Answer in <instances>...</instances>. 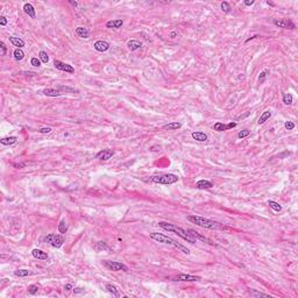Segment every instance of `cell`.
<instances>
[{
  "label": "cell",
  "instance_id": "cell-1",
  "mask_svg": "<svg viewBox=\"0 0 298 298\" xmlns=\"http://www.w3.org/2000/svg\"><path fill=\"white\" fill-rule=\"evenodd\" d=\"M158 226L162 227L163 229L168 231V232L175 233V234H177L178 237H182L183 240H185V241H187V242H190V243L197 242V240L192 237L190 233L187 232L185 229H183L182 227H179V226L175 225V224H170V222H166V221H160L158 222Z\"/></svg>",
  "mask_w": 298,
  "mask_h": 298
},
{
  "label": "cell",
  "instance_id": "cell-2",
  "mask_svg": "<svg viewBox=\"0 0 298 298\" xmlns=\"http://www.w3.org/2000/svg\"><path fill=\"white\" fill-rule=\"evenodd\" d=\"M187 219L189 221H191L192 224H196L197 226H200L203 228H210V229H216V228L221 227V225L219 222L207 219L204 217H199V216H187Z\"/></svg>",
  "mask_w": 298,
  "mask_h": 298
},
{
  "label": "cell",
  "instance_id": "cell-3",
  "mask_svg": "<svg viewBox=\"0 0 298 298\" xmlns=\"http://www.w3.org/2000/svg\"><path fill=\"white\" fill-rule=\"evenodd\" d=\"M150 181L157 184H164V185H169V184H174V183L178 182V177L174 174H164V175H155V176L150 177Z\"/></svg>",
  "mask_w": 298,
  "mask_h": 298
},
{
  "label": "cell",
  "instance_id": "cell-4",
  "mask_svg": "<svg viewBox=\"0 0 298 298\" xmlns=\"http://www.w3.org/2000/svg\"><path fill=\"white\" fill-rule=\"evenodd\" d=\"M64 241H65V240H64L63 234H52V233H51V234H48V235L44 237V242L55 248L62 247Z\"/></svg>",
  "mask_w": 298,
  "mask_h": 298
},
{
  "label": "cell",
  "instance_id": "cell-5",
  "mask_svg": "<svg viewBox=\"0 0 298 298\" xmlns=\"http://www.w3.org/2000/svg\"><path fill=\"white\" fill-rule=\"evenodd\" d=\"M149 237H150V239L155 240V241H157V242L170 245V246H174V247H176L177 243H178L177 241H175L174 239L167 237V235H164V234H161V233H150Z\"/></svg>",
  "mask_w": 298,
  "mask_h": 298
},
{
  "label": "cell",
  "instance_id": "cell-6",
  "mask_svg": "<svg viewBox=\"0 0 298 298\" xmlns=\"http://www.w3.org/2000/svg\"><path fill=\"white\" fill-rule=\"evenodd\" d=\"M104 266L112 271H128V267L126 264H124L121 262H118V261H104Z\"/></svg>",
  "mask_w": 298,
  "mask_h": 298
},
{
  "label": "cell",
  "instance_id": "cell-7",
  "mask_svg": "<svg viewBox=\"0 0 298 298\" xmlns=\"http://www.w3.org/2000/svg\"><path fill=\"white\" fill-rule=\"evenodd\" d=\"M172 281H178V282H196V281H200L202 278L199 276H192L189 274H181L177 275L175 277H171Z\"/></svg>",
  "mask_w": 298,
  "mask_h": 298
},
{
  "label": "cell",
  "instance_id": "cell-8",
  "mask_svg": "<svg viewBox=\"0 0 298 298\" xmlns=\"http://www.w3.org/2000/svg\"><path fill=\"white\" fill-rule=\"evenodd\" d=\"M274 23H275V26H277L279 28H284V29H295L296 28V25L291 20H288V19H284V20L275 19Z\"/></svg>",
  "mask_w": 298,
  "mask_h": 298
},
{
  "label": "cell",
  "instance_id": "cell-9",
  "mask_svg": "<svg viewBox=\"0 0 298 298\" xmlns=\"http://www.w3.org/2000/svg\"><path fill=\"white\" fill-rule=\"evenodd\" d=\"M54 65H55L56 69L61 71H65V72H69V73H73L75 72V69L72 68V65L70 64H66V63H63V62L58 61V60H55L54 61Z\"/></svg>",
  "mask_w": 298,
  "mask_h": 298
},
{
  "label": "cell",
  "instance_id": "cell-10",
  "mask_svg": "<svg viewBox=\"0 0 298 298\" xmlns=\"http://www.w3.org/2000/svg\"><path fill=\"white\" fill-rule=\"evenodd\" d=\"M113 155H114V150H112V149H104V150H100V152L97 154L96 158L100 160V161H107V160L112 158Z\"/></svg>",
  "mask_w": 298,
  "mask_h": 298
},
{
  "label": "cell",
  "instance_id": "cell-11",
  "mask_svg": "<svg viewBox=\"0 0 298 298\" xmlns=\"http://www.w3.org/2000/svg\"><path fill=\"white\" fill-rule=\"evenodd\" d=\"M93 48H94L97 51H99V52H105V51H107L110 49V43H108L107 41L99 40L93 44Z\"/></svg>",
  "mask_w": 298,
  "mask_h": 298
},
{
  "label": "cell",
  "instance_id": "cell-12",
  "mask_svg": "<svg viewBox=\"0 0 298 298\" xmlns=\"http://www.w3.org/2000/svg\"><path fill=\"white\" fill-rule=\"evenodd\" d=\"M124 25V21L121 19H116V20H110L106 22L107 28H113V29H119Z\"/></svg>",
  "mask_w": 298,
  "mask_h": 298
},
{
  "label": "cell",
  "instance_id": "cell-13",
  "mask_svg": "<svg viewBox=\"0 0 298 298\" xmlns=\"http://www.w3.org/2000/svg\"><path fill=\"white\" fill-rule=\"evenodd\" d=\"M196 187L199 189V190H205V189H211L213 187V183L210 182V181H206V179H200L196 183Z\"/></svg>",
  "mask_w": 298,
  "mask_h": 298
},
{
  "label": "cell",
  "instance_id": "cell-14",
  "mask_svg": "<svg viewBox=\"0 0 298 298\" xmlns=\"http://www.w3.org/2000/svg\"><path fill=\"white\" fill-rule=\"evenodd\" d=\"M31 254H33L34 258H39V260H48V254L46 252H43V250H41V249H37V248L33 249Z\"/></svg>",
  "mask_w": 298,
  "mask_h": 298
},
{
  "label": "cell",
  "instance_id": "cell-15",
  "mask_svg": "<svg viewBox=\"0 0 298 298\" xmlns=\"http://www.w3.org/2000/svg\"><path fill=\"white\" fill-rule=\"evenodd\" d=\"M23 10H25L26 14H28V16H31V19H35L36 18V13H35V8L31 4H25L23 5Z\"/></svg>",
  "mask_w": 298,
  "mask_h": 298
},
{
  "label": "cell",
  "instance_id": "cell-16",
  "mask_svg": "<svg viewBox=\"0 0 298 298\" xmlns=\"http://www.w3.org/2000/svg\"><path fill=\"white\" fill-rule=\"evenodd\" d=\"M76 34L82 39H89L90 37V31L85 27H77Z\"/></svg>",
  "mask_w": 298,
  "mask_h": 298
},
{
  "label": "cell",
  "instance_id": "cell-17",
  "mask_svg": "<svg viewBox=\"0 0 298 298\" xmlns=\"http://www.w3.org/2000/svg\"><path fill=\"white\" fill-rule=\"evenodd\" d=\"M191 136L192 139L196 140V141H199V142L207 141V135L204 132H193L191 134Z\"/></svg>",
  "mask_w": 298,
  "mask_h": 298
},
{
  "label": "cell",
  "instance_id": "cell-18",
  "mask_svg": "<svg viewBox=\"0 0 298 298\" xmlns=\"http://www.w3.org/2000/svg\"><path fill=\"white\" fill-rule=\"evenodd\" d=\"M141 46H142V43L137 40H131L127 42V48H128L131 51H135V50H137V49H140Z\"/></svg>",
  "mask_w": 298,
  "mask_h": 298
},
{
  "label": "cell",
  "instance_id": "cell-19",
  "mask_svg": "<svg viewBox=\"0 0 298 298\" xmlns=\"http://www.w3.org/2000/svg\"><path fill=\"white\" fill-rule=\"evenodd\" d=\"M42 93L47 97H60L62 94V92L58 89H44Z\"/></svg>",
  "mask_w": 298,
  "mask_h": 298
},
{
  "label": "cell",
  "instance_id": "cell-20",
  "mask_svg": "<svg viewBox=\"0 0 298 298\" xmlns=\"http://www.w3.org/2000/svg\"><path fill=\"white\" fill-rule=\"evenodd\" d=\"M93 249L97 250V252H104V250H110V247L106 242L104 241H98L93 245Z\"/></svg>",
  "mask_w": 298,
  "mask_h": 298
},
{
  "label": "cell",
  "instance_id": "cell-21",
  "mask_svg": "<svg viewBox=\"0 0 298 298\" xmlns=\"http://www.w3.org/2000/svg\"><path fill=\"white\" fill-rule=\"evenodd\" d=\"M0 142H1V145H4V146H12V145H14V143L18 142V137L16 136L2 137V139L0 140Z\"/></svg>",
  "mask_w": 298,
  "mask_h": 298
},
{
  "label": "cell",
  "instance_id": "cell-22",
  "mask_svg": "<svg viewBox=\"0 0 298 298\" xmlns=\"http://www.w3.org/2000/svg\"><path fill=\"white\" fill-rule=\"evenodd\" d=\"M270 116H271V111H270V110H267L266 112H263L262 114H261V116L258 118V125H263L264 122L268 121V120L270 119Z\"/></svg>",
  "mask_w": 298,
  "mask_h": 298
},
{
  "label": "cell",
  "instance_id": "cell-23",
  "mask_svg": "<svg viewBox=\"0 0 298 298\" xmlns=\"http://www.w3.org/2000/svg\"><path fill=\"white\" fill-rule=\"evenodd\" d=\"M182 127V124L181 122H170V124H168V125H164L163 126V129H166V131H177V129H179Z\"/></svg>",
  "mask_w": 298,
  "mask_h": 298
},
{
  "label": "cell",
  "instance_id": "cell-24",
  "mask_svg": "<svg viewBox=\"0 0 298 298\" xmlns=\"http://www.w3.org/2000/svg\"><path fill=\"white\" fill-rule=\"evenodd\" d=\"M187 232L190 233V234H191L192 237H195L196 240H200V241H205V242L211 243V242H210V240H208L207 237H203V235H200V234H199V233H198V232H196L195 229H189Z\"/></svg>",
  "mask_w": 298,
  "mask_h": 298
},
{
  "label": "cell",
  "instance_id": "cell-25",
  "mask_svg": "<svg viewBox=\"0 0 298 298\" xmlns=\"http://www.w3.org/2000/svg\"><path fill=\"white\" fill-rule=\"evenodd\" d=\"M10 41L12 42V44L13 46L18 47V48H22V47H25V42L21 40V39H19V37H14V36H10Z\"/></svg>",
  "mask_w": 298,
  "mask_h": 298
},
{
  "label": "cell",
  "instance_id": "cell-26",
  "mask_svg": "<svg viewBox=\"0 0 298 298\" xmlns=\"http://www.w3.org/2000/svg\"><path fill=\"white\" fill-rule=\"evenodd\" d=\"M106 290L110 293H112V296H114V297H119V296H120L119 290H118L115 285H113V284H110V283L106 284Z\"/></svg>",
  "mask_w": 298,
  "mask_h": 298
},
{
  "label": "cell",
  "instance_id": "cell-27",
  "mask_svg": "<svg viewBox=\"0 0 298 298\" xmlns=\"http://www.w3.org/2000/svg\"><path fill=\"white\" fill-rule=\"evenodd\" d=\"M13 56H14L15 61H21V60H23V57H25V52H23L22 49H20V48H16L15 50L13 51Z\"/></svg>",
  "mask_w": 298,
  "mask_h": 298
},
{
  "label": "cell",
  "instance_id": "cell-28",
  "mask_svg": "<svg viewBox=\"0 0 298 298\" xmlns=\"http://www.w3.org/2000/svg\"><path fill=\"white\" fill-rule=\"evenodd\" d=\"M268 204H269V206L271 207V208H273L275 212H281V211H282V206H281V205H279V204H278L277 202H274V200H269V202H268Z\"/></svg>",
  "mask_w": 298,
  "mask_h": 298
},
{
  "label": "cell",
  "instance_id": "cell-29",
  "mask_svg": "<svg viewBox=\"0 0 298 298\" xmlns=\"http://www.w3.org/2000/svg\"><path fill=\"white\" fill-rule=\"evenodd\" d=\"M293 101V97L291 93H284L283 94V103L285 105H291Z\"/></svg>",
  "mask_w": 298,
  "mask_h": 298
},
{
  "label": "cell",
  "instance_id": "cell-30",
  "mask_svg": "<svg viewBox=\"0 0 298 298\" xmlns=\"http://www.w3.org/2000/svg\"><path fill=\"white\" fill-rule=\"evenodd\" d=\"M213 128H214V131H217V132H224V131H227L228 129L227 125H224L222 122H216L214 126H213Z\"/></svg>",
  "mask_w": 298,
  "mask_h": 298
},
{
  "label": "cell",
  "instance_id": "cell-31",
  "mask_svg": "<svg viewBox=\"0 0 298 298\" xmlns=\"http://www.w3.org/2000/svg\"><path fill=\"white\" fill-rule=\"evenodd\" d=\"M14 275H15V276H19V277H25V276L31 275V271L27 270V269H19V270H15V271H14Z\"/></svg>",
  "mask_w": 298,
  "mask_h": 298
},
{
  "label": "cell",
  "instance_id": "cell-32",
  "mask_svg": "<svg viewBox=\"0 0 298 298\" xmlns=\"http://www.w3.org/2000/svg\"><path fill=\"white\" fill-rule=\"evenodd\" d=\"M61 92H71V93H78V90L73 89V87H69V86H58L57 87Z\"/></svg>",
  "mask_w": 298,
  "mask_h": 298
},
{
  "label": "cell",
  "instance_id": "cell-33",
  "mask_svg": "<svg viewBox=\"0 0 298 298\" xmlns=\"http://www.w3.org/2000/svg\"><path fill=\"white\" fill-rule=\"evenodd\" d=\"M39 58H40V61L42 62V63H48L49 62V56H48V54H47L46 51L41 50L40 52H39Z\"/></svg>",
  "mask_w": 298,
  "mask_h": 298
},
{
  "label": "cell",
  "instance_id": "cell-34",
  "mask_svg": "<svg viewBox=\"0 0 298 298\" xmlns=\"http://www.w3.org/2000/svg\"><path fill=\"white\" fill-rule=\"evenodd\" d=\"M66 231H68V226H66L65 220H61V222L58 224V232L61 234H65Z\"/></svg>",
  "mask_w": 298,
  "mask_h": 298
},
{
  "label": "cell",
  "instance_id": "cell-35",
  "mask_svg": "<svg viewBox=\"0 0 298 298\" xmlns=\"http://www.w3.org/2000/svg\"><path fill=\"white\" fill-rule=\"evenodd\" d=\"M249 295H252L253 297H269V295L264 292H260V291H256V290H249Z\"/></svg>",
  "mask_w": 298,
  "mask_h": 298
},
{
  "label": "cell",
  "instance_id": "cell-36",
  "mask_svg": "<svg viewBox=\"0 0 298 298\" xmlns=\"http://www.w3.org/2000/svg\"><path fill=\"white\" fill-rule=\"evenodd\" d=\"M37 291H39V287L36 284H31L28 287V293L29 295H35V293H37Z\"/></svg>",
  "mask_w": 298,
  "mask_h": 298
},
{
  "label": "cell",
  "instance_id": "cell-37",
  "mask_svg": "<svg viewBox=\"0 0 298 298\" xmlns=\"http://www.w3.org/2000/svg\"><path fill=\"white\" fill-rule=\"evenodd\" d=\"M250 134V132L248 131V129H243V131L239 132V134H237V137L239 139H245V137H247L248 135Z\"/></svg>",
  "mask_w": 298,
  "mask_h": 298
},
{
  "label": "cell",
  "instance_id": "cell-38",
  "mask_svg": "<svg viewBox=\"0 0 298 298\" xmlns=\"http://www.w3.org/2000/svg\"><path fill=\"white\" fill-rule=\"evenodd\" d=\"M221 10L225 12V13H228L229 10H231V6H229V4L228 2H226V1H222L221 2Z\"/></svg>",
  "mask_w": 298,
  "mask_h": 298
},
{
  "label": "cell",
  "instance_id": "cell-39",
  "mask_svg": "<svg viewBox=\"0 0 298 298\" xmlns=\"http://www.w3.org/2000/svg\"><path fill=\"white\" fill-rule=\"evenodd\" d=\"M31 63L33 66H40L41 65L40 58H37V57H33V58L31 60Z\"/></svg>",
  "mask_w": 298,
  "mask_h": 298
},
{
  "label": "cell",
  "instance_id": "cell-40",
  "mask_svg": "<svg viewBox=\"0 0 298 298\" xmlns=\"http://www.w3.org/2000/svg\"><path fill=\"white\" fill-rule=\"evenodd\" d=\"M51 131H52V129H51L50 127H43V128H40L37 132L41 133V134H49V133H51Z\"/></svg>",
  "mask_w": 298,
  "mask_h": 298
},
{
  "label": "cell",
  "instance_id": "cell-41",
  "mask_svg": "<svg viewBox=\"0 0 298 298\" xmlns=\"http://www.w3.org/2000/svg\"><path fill=\"white\" fill-rule=\"evenodd\" d=\"M284 127H285V129L291 131V129H293V128H295V124H293L292 121H287L285 124H284Z\"/></svg>",
  "mask_w": 298,
  "mask_h": 298
},
{
  "label": "cell",
  "instance_id": "cell-42",
  "mask_svg": "<svg viewBox=\"0 0 298 298\" xmlns=\"http://www.w3.org/2000/svg\"><path fill=\"white\" fill-rule=\"evenodd\" d=\"M0 46H1V55L2 56H5L6 55V52H7V47H6V44H5V42L4 41H1L0 42Z\"/></svg>",
  "mask_w": 298,
  "mask_h": 298
},
{
  "label": "cell",
  "instance_id": "cell-43",
  "mask_svg": "<svg viewBox=\"0 0 298 298\" xmlns=\"http://www.w3.org/2000/svg\"><path fill=\"white\" fill-rule=\"evenodd\" d=\"M266 77H267V73L263 71V72H261L260 73V76H258V81H260V83L262 84V83H264L266 82Z\"/></svg>",
  "mask_w": 298,
  "mask_h": 298
},
{
  "label": "cell",
  "instance_id": "cell-44",
  "mask_svg": "<svg viewBox=\"0 0 298 298\" xmlns=\"http://www.w3.org/2000/svg\"><path fill=\"white\" fill-rule=\"evenodd\" d=\"M7 25V19H6V16L1 15L0 16V26H6Z\"/></svg>",
  "mask_w": 298,
  "mask_h": 298
},
{
  "label": "cell",
  "instance_id": "cell-45",
  "mask_svg": "<svg viewBox=\"0 0 298 298\" xmlns=\"http://www.w3.org/2000/svg\"><path fill=\"white\" fill-rule=\"evenodd\" d=\"M64 289L69 291V290H71V289H72V285H71V284H65V285H64Z\"/></svg>",
  "mask_w": 298,
  "mask_h": 298
},
{
  "label": "cell",
  "instance_id": "cell-46",
  "mask_svg": "<svg viewBox=\"0 0 298 298\" xmlns=\"http://www.w3.org/2000/svg\"><path fill=\"white\" fill-rule=\"evenodd\" d=\"M253 4H254V0H252V1H245V5L246 6H252Z\"/></svg>",
  "mask_w": 298,
  "mask_h": 298
},
{
  "label": "cell",
  "instance_id": "cell-47",
  "mask_svg": "<svg viewBox=\"0 0 298 298\" xmlns=\"http://www.w3.org/2000/svg\"><path fill=\"white\" fill-rule=\"evenodd\" d=\"M175 36H177V33H175V31H172V33H170V37H171V39H174Z\"/></svg>",
  "mask_w": 298,
  "mask_h": 298
},
{
  "label": "cell",
  "instance_id": "cell-48",
  "mask_svg": "<svg viewBox=\"0 0 298 298\" xmlns=\"http://www.w3.org/2000/svg\"><path fill=\"white\" fill-rule=\"evenodd\" d=\"M82 291H83V289H82V288H76V290H75V292H76V293L82 292Z\"/></svg>",
  "mask_w": 298,
  "mask_h": 298
},
{
  "label": "cell",
  "instance_id": "cell-49",
  "mask_svg": "<svg viewBox=\"0 0 298 298\" xmlns=\"http://www.w3.org/2000/svg\"><path fill=\"white\" fill-rule=\"evenodd\" d=\"M13 166H14V167H19V168H21V167H25V164H15V163H14V164H13Z\"/></svg>",
  "mask_w": 298,
  "mask_h": 298
},
{
  "label": "cell",
  "instance_id": "cell-50",
  "mask_svg": "<svg viewBox=\"0 0 298 298\" xmlns=\"http://www.w3.org/2000/svg\"><path fill=\"white\" fill-rule=\"evenodd\" d=\"M69 2H70L71 5H73V6H77V5H78V4H77L76 1H71V0H70V1H69Z\"/></svg>",
  "mask_w": 298,
  "mask_h": 298
}]
</instances>
